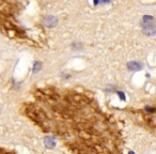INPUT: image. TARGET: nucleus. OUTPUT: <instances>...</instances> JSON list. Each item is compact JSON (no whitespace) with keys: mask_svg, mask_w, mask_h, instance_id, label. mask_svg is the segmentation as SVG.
Listing matches in <instances>:
<instances>
[{"mask_svg":"<svg viewBox=\"0 0 156 154\" xmlns=\"http://www.w3.org/2000/svg\"><path fill=\"white\" fill-rule=\"evenodd\" d=\"M142 65L140 64L139 62H136V61H133V62H129L127 64V67L132 71H137V70H140Z\"/></svg>","mask_w":156,"mask_h":154,"instance_id":"20e7f679","label":"nucleus"},{"mask_svg":"<svg viewBox=\"0 0 156 154\" xmlns=\"http://www.w3.org/2000/svg\"><path fill=\"white\" fill-rule=\"evenodd\" d=\"M44 143H45L46 147L49 148V149H52V148L56 145V141H55V139L52 138V137H45Z\"/></svg>","mask_w":156,"mask_h":154,"instance_id":"7ed1b4c3","label":"nucleus"},{"mask_svg":"<svg viewBox=\"0 0 156 154\" xmlns=\"http://www.w3.org/2000/svg\"><path fill=\"white\" fill-rule=\"evenodd\" d=\"M145 109H147V110H150V113H154V111H155V109H154V108H150V107H147Z\"/></svg>","mask_w":156,"mask_h":154,"instance_id":"423d86ee","label":"nucleus"},{"mask_svg":"<svg viewBox=\"0 0 156 154\" xmlns=\"http://www.w3.org/2000/svg\"><path fill=\"white\" fill-rule=\"evenodd\" d=\"M143 32H144L147 35L155 34V26H154L153 22L144 23V24H143Z\"/></svg>","mask_w":156,"mask_h":154,"instance_id":"f257e3e1","label":"nucleus"},{"mask_svg":"<svg viewBox=\"0 0 156 154\" xmlns=\"http://www.w3.org/2000/svg\"><path fill=\"white\" fill-rule=\"evenodd\" d=\"M41 62H37V63H34V67H33V72H39L40 71V67H41Z\"/></svg>","mask_w":156,"mask_h":154,"instance_id":"39448f33","label":"nucleus"},{"mask_svg":"<svg viewBox=\"0 0 156 154\" xmlns=\"http://www.w3.org/2000/svg\"><path fill=\"white\" fill-rule=\"evenodd\" d=\"M57 24H58V20H57L55 16H47V17H45V20H44V25L49 27V28L56 27Z\"/></svg>","mask_w":156,"mask_h":154,"instance_id":"f03ea898","label":"nucleus"}]
</instances>
